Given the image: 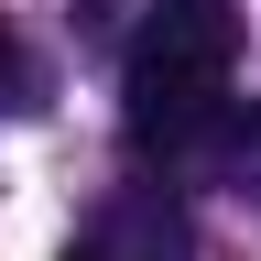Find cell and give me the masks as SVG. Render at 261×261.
<instances>
[{
    "mask_svg": "<svg viewBox=\"0 0 261 261\" xmlns=\"http://www.w3.org/2000/svg\"><path fill=\"white\" fill-rule=\"evenodd\" d=\"M228 65H240V11L228 0H163L120 65L130 142H207L228 120Z\"/></svg>",
    "mask_w": 261,
    "mask_h": 261,
    "instance_id": "1",
    "label": "cell"
},
{
    "mask_svg": "<svg viewBox=\"0 0 261 261\" xmlns=\"http://www.w3.org/2000/svg\"><path fill=\"white\" fill-rule=\"evenodd\" d=\"M0 109H33V55L0 33Z\"/></svg>",
    "mask_w": 261,
    "mask_h": 261,
    "instance_id": "3",
    "label": "cell"
},
{
    "mask_svg": "<svg viewBox=\"0 0 261 261\" xmlns=\"http://www.w3.org/2000/svg\"><path fill=\"white\" fill-rule=\"evenodd\" d=\"M65 261H196V228H185V207L163 185H130L65 240Z\"/></svg>",
    "mask_w": 261,
    "mask_h": 261,
    "instance_id": "2",
    "label": "cell"
}]
</instances>
